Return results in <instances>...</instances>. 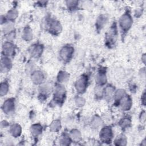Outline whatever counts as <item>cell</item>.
Wrapping results in <instances>:
<instances>
[{"label": "cell", "mask_w": 146, "mask_h": 146, "mask_svg": "<svg viewBox=\"0 0 146 146\" xmlns=\"http://www.w3.org/2000/svg\"><path fill=\"white\" fill-rule=\"evenodd\" d=\"M132 24L131 17L128 15H124L120 19V25L122 29L124 30H128Z\"/></svg>", "instance_id": "1"}, {"label": "cell", "mask_w": 146, "mask_h": 146, "mask_svg": "<svg viewBox=\"0 0 146 146\" xmlns=\"http://www.w3.org/2000/svg\"><path fill=\"white\" fill-rule=\"evenodd\" d=\"M74 52V49L70 46L63 47L60 52V56L64 61H68L71 58Z\"/></svg>", "instance_id": "2"}, {"label": "cell", "mask_w": 146, "mask_h": 146, "mask_svg": "<svg viewBox=\"0 0 146 146\" xmlns=\"http://www.w3.org/2000/svg\"><path fill=\"white\" fill-rule=\"evenodd\" d=\"M87 84V79L86 77H81L79 79H78V80L75 83V88L77 91L80 93L83 92L86 89Z\"/></svg>", "instance_id": "3"}, {"label": "cell", "mask_w": 146, "mask_h": 146, "mask_svg": "<svg viewBox=\"0 0 146 146\" xmlns=\"http://www.w3.org/2000/svg\"><path fill=\"white\" fill-rule=\"evenodd\" d=\"M100 137L104 142H108L112 138V131L110 127L103 128L100 133Z\"/></svg>", "instance_id": "4"}, {"label": "cell", "mask_w": 146, "mask_h": 146, "mask_svg": "<svg viewBox=\"0 0 146 146\" xmlns=\"http://www.w3.org/2000/svg\"><path fill=\"white\" fill-rule=\"evenodd\" d=\"M15 109V102L13 99H9L7 100L3 104V110L6 114H10Z\"/></svg>", "instance_id": "5"}, {"label": "cell", "mask_w": 146, "mask_h": 146, "mask_svg": "<svg viewBox=\"0 0 146 146\" xmlns=\"http://www.w3.org/2000/svg\"><path fill=\"white\" fill-rule=\"evenodd\" d=\"M107 41L109 43V44H113L116 42L117 35L116 31L115 28H111L107 33Z\"/></svg>", "instance_id": "6"}, {"label": "cell", "mask_w": 146, "mask_h": 146, "mask_svg": "<svg viewBox=\"0 0 146 146\" xmlns=\"http://www.w3.org/2000/svg\"><path fill=\"white\" fill-rule=\"evenodd\" d=\"M44 79V76L42 72L37 71L34 72L32 75V80L35 84L41 83Z\"/></svg>", "instance_id": "7"}, {"label": "cell", "mask_w": 146, "mask_h": 146, "mask_svg": "<svg viewBox=\"0 0 146 146\" xmlns=\"http://www.w3.org/2000/svg\"><path fill=\"white\" fill-rule=\"evenodd\" d=\"M120 106L123 110H128L132 104L131 99L129 96H124L120 99Z\"/></svg>", "instance_id": "8"}, {"label": "cell", "mask_w": 146, "mask_h": 146, "mask_svg": "<svg viewBox=\"0 0 146 146\" xmlns=\"http://www.w3.org/2000/svg\"><path fill=\"white\" fill-rule=\"evenodd\" d=\"M15 48L10 42H6L3 46V52L6 55H12L14 53Z\"/></svg>", "instance_id": "9"}, {"label": "cell", "mask_w": 146, "mask_h": 146, "mask_svg": "<svg viewBox=\"0 0 146 146\" xmlns=\"http://www.w3.org/2000/svg\"><path fill=\"white\" fill-rule=\"evenodd\" d=\"M50 30L54 33H58L61 30V26L60 24L56 21H52L49 25Z\"/></svg>", "instance_id": "10"}, {"label": "cell", "mask_w": 146, "mask_h": 146, "mask_svg": "<svg viewBox=\"0 0 146 146\" xmlns=\"http://www.w3.org/2000/svg\"><path fill=\"white\" fill-rule=\"evenodd\" d=\"M10 132L13 136H18L21 133V128L18 124H13L11 127Z\"/></svg>", "instance_id": "11"}, {"label": "cell", "mask_w": 146, "mask_h": 146, "mask_svg": "<svg viewBox=\"0 0 146 146\" xmlns=\"http://www.w3.org/2000/svg\"><path fill=\"white\" fill-rule=\"evenodd\" d=\"M31 54L33 57H37L40 56L42 52V47L41 45H36L32 48L30 50Z\"/></svg>", "instance_id": "12"}, {"label": "cell", "mask_w": 146, "mask_h": 146, "mask_svg": "<svg viewBox=\"0 0 146 146\" xmlns=\"http://www.w3.org/2000/svg\"><path fill=\"white\" fill-rule=\"evenodd\" d=\"M65 89L63 86H58L56 87L55 90V96L57 99H62L65 95Z\"/></svg>", "instance_id": "13"}, {"label": "cell", "mask_w": 146, "mask_h": 146, "mask_svg": "<svg viewBox=\"0 0 146 146\" xmlns=\"http://www.w3.org/2000/svg\"><path fill=\"white\" fill-rule=\"evenodd\" d=\"M22 37L26 41H29L33 38V34L31 29L29 28H26L24 29L22 33Z\"/></svg>", "instance_id": "14"}, {"label": "cell", "mask_w": 146, "mask_h": 146, "mask_svg": "<svg viewBox=\"0 0 146 146\" xmlns=\"http://www.w3.org/2000/svg\"><path fill=\"white\" fill-rule=\"evenodd\" d=\"M30 132L34 136H38L42 132V126L40 124H34L30 128Z\"/></svg>", "instance_id": "15"}, {"label": "cell", "mask_w": 146, "mask_h": 146, "mask_svg": "<svg viewBox=\"0 0 146 146\" xmlns=\"http://www.w3.org/2000/svg\"><path fill=\"white\" fill-rule=\"evenodd\" d=\"M11 60L6 57H4V58H2L1 60V69L2 70H8L11 67Z\"/></svg>", "instance_id": "16"}, {"label": "cell", "mask_w": 146, "mask_h": 146, "mask_svg": "<svg viewBox=\"0 0 146 146\" xmlns=\"http://www.w3.org/2000/svg\"><path fill=\"white\" fill-rule=\"evenodd\" d=\"M69 78V74L64 71H61L59 73L58 76V80L60 83H65L66 82Z\"/></svg>", "instance_id": "17"}, {"label": "cell", "mask_w": 146, "mask_h": 146, "mask_svg": "<svg viewBox=\"0 0 146 146\" xmlns=\"http://www.w3.org/2000/svg\"><path fill=\"white\" fill-rule=\"evenodd\" d=\"M104 93L107 98H110L114 94V88L111 86H108L105 88Z\"/></svg>", "instance_id": "18"}, {"label": "cell", "mask_w": 146, "mask_h": 146, "mask_svg": "<svg viewBox=\"0 0 146 146\" xmlns=\"http://www.w3.org/2000/svg\"><path fill=\"white\" fill-rule=\"evenodd\" d=\"M70 137L74 141H78L81 138V135L79 131L74 129L71 132Z\"/></svg>", "instance_id": "19"}, {"label": "cell", "mask_w": 146, "mask_h": 146, "mask_svg": "<svg viewBox=\"0 0 146 146\" xmlns=\"http://www.w3.org/2000/svg\"><path fill=\"white\" fill-rule=\"evenodd\" d=\"M50 128L52 131H55V132L59 130L61 128L60 121L57 120L53 121L50 126Z\"/></svg>", "instance_id": "20"}, {"label": "cell", "mask_w": 146, "mask_h": 146, "mask_svg": "<svg viewBox=\"0 0 146 146\" xmlns=\"http://www.w3.org/2000/svg\"><path fill=\"white\" fill-rule=\"evenodd\" d=\"M52 90V85L51 84L47 83H45L41 87V91L42 93H44L45 94H47L50 93Z\"/></svg>", "instance_id": "21"}, {"label": "cell", "mask_w": 146, "mask_h": 146, "mask_svg": "<svg viewBox=\"0 0 146 146\" xmlns=\"http://www.w3.org/2000/svg\"><path fill=\"white\" fill-rule=\"evenodd\" d=\"M9 90V86L7 83H2L1 84V87H0V95L1 96L6 95Z\"/></svg>", "instance_id": "22"}, {"label": "cell", "mask_w": 146, "mask_h": 146, "mask_svg": "<svg viewBox=\"0 0 146 146\" xmlns=\"http://www.w3.org/2000/svg\"><path fill=\"white\" fill-rule=\"evenodd\" d=\"M102 120L98 116H95L91 122L92 126L94 128H98L102 125Z\"/></svg>", "instance_id": "23"}, {"label": "cell", "mask_w": 146, "mask_h": 146, "mask_svg": "<svg viewBox=\"0 0 146 146\" xmlns=\"http://www.w3.org/2000/svg\"><path fill=\"white\" fill-rule=\"evenodd\" d=\"M116 145H124L126 144V139L124 135L119 136L115 141Z\"/></svg>", "instance_id": "24"}, {"label": "cell", "mask_w": 146, "mask_h": 146, "mask_svg": "<svg viewBox=\"0 0 146 146\" xmlns=\"http://www.w3.org/2000/svg\"><path fill=\"white\" fill-rule=\"evenodd\" d=\"M106 20H107V18L105 16H100V18H99V19L97 21V26L98 28H102L106 24Z\"/></svg>", "instance_id": "25"}, {"label": "cell", "mask_w": 146, "mask_h": 146, "mask_svg": "<svg viewBox=\"0 0 146 146\" xmlns=\"http://www.w3.org/2000/svg\"><path fill=\"white\" fill-rule=\"evenodd\" d=\"M97 82L100 85H103L106 82V78L104 74H99L97 77Z\"/></svg>", "instance_id": "26"}, {"label": "cell", "mask_w": 146, "mask_h": 146, "mask_svg": "<svg viewBox=\"0 0 146 146\" xmlns=\"http://www.w3.org/2000/svg\"><path fill=\"white\" fill-rule=\"evenodd\" d=\"M18 13L16 10H11L8 13V17L10 20H15L17 17Z\"/></svg>", "instance_id": "27"}, {"label": "cell", "mask_w": 146, "mask_h": 146, "mask_svg": "<svg viewBox=\"0 0 146 146\" xmlns=\"http://www.w3.org/2000/svg\"><path fill=\"white\" fill-rule=\"evenodd\" d=\"M126 95L125 94V91L123 90H119L118 91H116V92L115 93V98L116 99H121L123 96H124Z\"/></svg>", "instance_id": "28"}, {"label": "cell", "mask_w": 146, "mask_h": 146, "mask_svg": "<svg viewBox=\"0 0 146 146\" xmlns=\"http://www.w3.org/2000/svg\"><path fill=\"white\" fill-rule=\"evenodd\" d=\"M130 123H131V121L128 118H124L120 123L121 127L123 128H126V127H128L129 126Z\"/></svg>", "instance_id": "29"}, {"label": "cell", "mask_w": 146, "mask_h": 146, "mask_svg": "<svg viewBox=\"0 0 146 146\" xmlns=\"http://www.w3.org/2000/svg\"><path fill=\"white\" fill-rule=\"evenodd\" d=\"M13 28V25L12 23H8L5 25V27L4 28V32L7 33H11L12 31V29Z\"/></svg>", "instance_id": "30"}, {"label": "cell", "mask_w": 146, "mask_h": 146, "mask_svg": "<svg viewBox=\"0 0 146 146\" xmlns=\"http://www.w3.org/2000/svg\"><path fill=\"white\" fill-rule=\"evenodd\" d=\"M85 100L83 98L79 97L76 99V104L79 107L83 106L85 104Z\"/></svg>", "instance_id": "31"}, {"label": "cell", "mask_w": 146, "mask_h": 146, "mask_svg": "<svg viewBox=\"0 0 146 146\" xmlns=\"http://www.w3.org/2000/svg\"><path fill=\"white\" fill-rule=\"evenodd\" d=\"M70 140L67 136H63V137L61 139V142L62 143V144L63 145H68L69 144Z\"/></svg>", "instance_id": "32"}, {"label": "cell", "mask_w": 146, "mask_h": 146, "mask_svg": "<svg viewBox=\"0 0 146 146\" xmlns=\"http://www.w3.org/2000/svg\"><path fill=\"white\" fill-rule=\"evenodd\" d=\"M77 3H78L77 1H69L67 2L68 6L70 8L74 7L77 4Z\"/></svg>", "instance_id": "33"}, {"label": "cell", "mask_w": 146, "mask_h": 146, "mask_svg": "<svg viewBox=\"0 0 146 146\" xmlns=\"http://www.w3.org/2000/svg\"><path fill=\"white\" fill-rule=\"evenodd\" d=\"M140 119L141 120V122H145V112H143L141 113V116H140Z\"/></svg>", "instance_id": "34"}]
</instances>
